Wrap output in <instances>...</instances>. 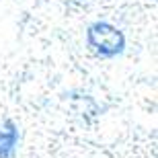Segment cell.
Returning a JSON list of instances; mask_svg holds the SVG:
<instances>
[{"label": "cell", "instance_id": "1", "mask_svg": "<svg viewBox=\"0 0 158 158\" xmlns=\"http://www.w3.org/2000/svg\"><path fill=\"white\" fill-rule=\"evenodd\" d=\"M86 39H88V45L93 47L97 53L101 56H117L121 53L125 41H123V35L119 33L115 27L107 23H94L88 27V33H86Z\"/></svg>", "mask_w": 158, "mask_h": 158}, {"label": "cell", "instance_id": "2", "mask_svg": "<svg viewBox=\"0 0 158 158\" xmlns=\"http://www.w3.org/2000/svg\"><path fill=\"white\" fill-rule=\"evenodd\" d=\"M19 140V131L17 125L12 121H2L0 125V158H10L15 152V146H17Z\"/></svg>", "mask_w": 158, "mask_h": 158}]
</instances>
